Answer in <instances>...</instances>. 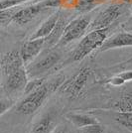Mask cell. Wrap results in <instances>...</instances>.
I'll use <instances>...</instances> for the list:
<instances>
[{"instance_id": "ba28073f", "label": "cell", "mask_w": 132, "mask_h": 133, "mask_svg": "<svg viewBox=\"0 0 132 133\" xmlns=\"http://www.w3.org/2000/svg\"><path fill=\"white\" fill-rule=\"evenodd\" d=\"M28 83V75L24 66L6 76L5 89L8 92H16L24 89Z\"/></svg>"}, {"instance_id": "7402d4cb", "label": "cell", "mask_w": 132, "mask_h": 133, "mask_svg": "<svg viewBox=\"0 0 132 133\" xmlns=\"http://www.w3.org/2000/svg\"><path fill=\"white\" fill-rule=\"evenodd\" d=\"M15 14V12L12 9H4V10H0V23L7 22L9 20H11L12 16Z\"/></svg>"}, {"instance_id": "9c48e42d", "label": "cell", "mask_w": 132, "mask_h": 133, "mask_svg": "<svg viewBox=\"0 0 132 133\" xmlns=\"http://www.w3.org/2000/svg\"><path fill=\"white\" fill-rule=\"evenodd\" d=\"M59 61H60V55L57 52H52L49 55H47V57H45L44 59L39 61L37 64L29 66L26 71L27 75L29 77H37L39 75L49 71L50 69H52L55 65H57Z\"/></svg>"}, {"instance_id": "4fadbf2b", "label": "cell", "mask_w": 132, "mask_h": 133, "mask_svg": "<svg viewBox=\"0 0 132 133\" xmlns=\"http://www.w3.org/2000/svg\"><path fill=\"white\" fill-rule=\"evenodd\" d=\"M55 126V116L51 113H46L32 126L29 133H51Z\"/></svg>"}, {"instance_id": "44dd1931", "label": "cell", "mask_w": 132, "mask_h": 133, "mask_svg": "<svg viewBox=\"0 0 132 133\" xmlns=\"http://www.w3.org/2000/svg\"><path fill=\"white\" fill-rule=\"evenodd\" d=\"M25 1H28V0H2V1H0V10L9 9V8L14 7L20 3H23Z\"/></svg>"}, {"instance_id": "ac0fdd59", "label": "cell", "mask_w": 132, "mask_h": 133, "mask_svg": "<svg viewBox=\"0 0 132 133\" xmlns=\"http://www.w3.org/2000/svg\"><path fill=\"white\" fill-rule=\"evenodd\" d=\"M100 2H101V0H77L76 9L78 12L87 13V12L93 10Z\"/></svg>"}, {"instance_id": "e0dca14e", "label": "cell", "mask_w": 132, "mask_h": 133, "mask_svg": "<svg viewBox=\"0 0 132 133\" xmlns=\"http://www.w3.org/2000/svg\"><path fill=\"white\" fill-rule=\"evenodd\" d=\"M116 122L121 126L125 127L127 130L132 132V111L129 112H118L115 116Z\"/></svg>"}, {"instance_id": "603a6c76", "label": "cell", "mask_w": 132, "mask_h": 133, "mask_svg": "<svg viewBox=\"0 0 132 133\" xmlns=\"http://www.w3.org/2000/svg\"><path fill=\"white\" fill-rule=\"evenodd\" d=\"M12 104H13V102H12L11 100L0 99V116L2 114H4L8 109H10Z\"/></svg>"}, {"instance_id": "8fae6325", "label": "cell", "mask_w": 132, "mask_h": 133, "mask_svg": "<svg viewBox=\"0 0 132 133\" xmlns=\"http://www.w3.org/2000/svg\"><path fill=\"white\" fill-rule=\"evenodd\" d=\"M0 65H1V69L4 72V75L8 76L12 72L22 68L24 64L20 56V52L12 51L10 53L6 54L5 56H3L0 62Z\"/></svg>"}, {"instance_id": "4316f807", "label": "cell", "mask_w": 132, "mask_h": 133, "mask_svg": "<svg viewBox=\"0 0 132 133\" xmlns=\"http://www.w3.org/2000/svg\"><path fill=\"white\" fill-rule=\"evenodd\" d=\"M0 62H1V58H0Z\"/></svg>"}, {"instance_id": "d4e9b609", "label": "cell", "mask_w": 132, "mask_h": 133, "mask_svg": "<svg viewBox=\"0 0 132 133\" xmlns=\"http://www.w3.org/2000/svg\"><path fill=\"white\" fill-rule=\"evenodd\" d=\"M51 133H69L67 128L64 126V125H58V126H55V128L53 129V131Z\"/></svg>"}, {"instance_id": "3957f363", "label": "cell", "mask_w": 132, "mask_h": 133, "mask_svg": "<svg viewBox=\"0 0 132 133\" xmlns=\"http://www.w3.org/2000/svg\"><path fill=\"white\" fill-rule=\"evenodd\" d=\"M60 4L61 0H44L37 4L30 5L26 8H23L19 11L15 12V14L12 16L11 21L18 25H25L28 22L32 21L35 17L39 15L42 11H44L45 9L55 8L60 6Z\"/></svg>"}, {"instance_id": "30bf717a", "label": "cell", "mask_w": 132, "mask_h": 133, "mask_svg": "<svg viewBox=\"0 0 132 133\" xmlns=\"http://www.w3.org/2000/svg\"><path fill=\"white\" fill-rule=\"evenodd\" d=\"M123 47H132V33L121 32L114 35L108 40H105V42L100 47V51L103 52Z\"/></svg>"}, {"instance_id": "83f0119b", "label": "cell", "mask_w": 132, "mask_h": 133, "mask_svg": "<svg viewBox=\"0 0 132 133\" xmlns=\"http://www.w3.org/2000/svg\"><path fill=\"white\" fill-rule=\"evenodd\" d=\"M131 133H132V132H131Z\"/></svg>"}, {"instance_id": "52a82bcc", "label": "cell", "mask_w": 132, "mask_h": 133, "mask_svg": "<svg viewBox=\"0 0 132 133\" xmlns=\"http://www.w3.org/2000/svg\"><path fill=\"white\" fill-rule=\"evenodd\" d=\"M45 46V39L28 40L20 49V56L24 65H29L40 54Z\"/></svg>"}, {"instance_id": "5b68a950", "label": "cell", "mask_w": 132, "mask_h": 133, "mask_svg": "<svg viewBox=\"0 0 132 133\" xmlns=\"http://www.w3.org/2000/svg\"><path fill=\"white\" fill-rule=\"evenodd\" d=\"M91 74V70L89 68H83L80 72L76 74L74 77L67 81L61 85L60 91L62 94H67L70 97H77L82 92L88 78Z\"/></svg>"}, {"instance_id": "277c9868", "label": "cell", "mask_w": 132, "mask_h": 133, "mask_svg": "<svg viewBox=\"0 0 132 133\" xmlns=\"http://www.w3.org/2000/svg\"><path fill=\"white\" fill-rule=\"evenodd\" d=\"M90 24V17L83 16L72 20L67 25L63 35L55 47H64L83 36Z\"/></svg>"}, {"instance_id": "d6986e66", "label": "cell", "mask_w": 132, "mask_h": 133, "mask_svg": "<svg viewBox=\"0 0 132 133\" xmlns=\"http://www.w3.org/2000/svg\"><path fill=\"white\" fill-rule=\"evenodd\" d=\"M78 133H106V131L104 127L97 122V123L89 124L82 128H78Z\"/></svg>"}, {"instance_id": "484cf974", "label": "cell", "mask_w": 132, "mask_h": 133, "mask_svg": "<svg viewBox=\"0 0 132 133\" xmlns=\"http://www.w3.org/2000/svg\"><path fill=\"white\" fill-rule=\"evenodd\" d=\"M129 31H131V32H132V28H130V29H129Z\"/></svg>"}, {"instance_id": "6da1fadb", "label": "cell", "mask_w": 132, "mask_h": 133, "mask_svg": "<svg viewBox=\"0 0 132 133\" xmlns=\"http://www.w3.org/2000/svg\"><path fill=\"white\" fill-rule=\"evenodd\" d=\"M63 83H64V77H59L49 83H44L38 89L27 94V96L17 106V112L24 115H29L34 113L44 103L49 94L55 91L57 89H59Z\"/></svg>"}, {"instance_id": "cb8c5ba5", "label": "cell", "mask_w": 132, "mask_h": 133, "mask_svg": "<svg viewBox=\"0 0 132 133\" xmlns=\"http://www.w3.org/2000/svg\"><path fill=\"white\" fill-rule=\"evenodd\" d=\"M118 77L123 81V83L130 82V81H132V71H126V72H121L118 75Z\"/></svg>"}, {"instance_id": "5bb4252c", "label": "cell", "mask_w": 132, "mask_h": 133, "mask_svg": "<svg viewBox=\"0 0 132 133\" xmlns=\"http://www.w3.org/2000/svg\"><path fill=\"white\" fill-rule=\"evenodd\" d=\"M66 22H65V18L63 16H60L58 22L56 24L55 28L53 29V31L51 32L48 37L45 38V45H47V47H55L57 43L59 42V40L61 39L62 35H63V32H64V29L67 25H65Z\"/></svg>"}, {"instance_id": "ffe728a7", "label": "cell", "mask_w": 132, "mask_h": 133, "mask_svg": "<svg viewBox=\"0 0 132 133\" xmlns=\"http://www.w3.org/2000/svg\"><path fill=\"white\" fill-rule=\"evenodd\" d=\"M44 79L45 78H35V79H32V81H29L27 83V84H26V87H25V89H24V94L27 95V94L32 92L36 89H38L40 85H42L45 83Z\"/></svg>"}, {"instance_id": "2e32d148", "label": "cell", "mask_w": 132, "mask_h": 133, "mask_svg": "<svg viewBox=\"0 0 132 133\" xmlns=\"http://www.w3.org/2000/svg\"><path fill=\"white\" fill-rule=\"evenodd\" d=\"M113 108L118 112H129L132 111V95L127 94L121 97L119 100L113 103Z\"/></svg>"}, {"instance_id": "7a4b0ae2", "label": "cell", "mask_w": 132, "mask_h": 133, "mask_svg": "<svg viewBox=\"0 0 132 133\" xmlns=\"http://www.w3.org/2000/svg\"><path fill=\"white\" fill-rule=\"evenodd\" d=\"M107 28L89 31L77 45L72 56V62H80L96 48L101 47L106 40Z\"/></svg>"}, {"instance_id": "7c38bea8", "label": "cell", "mask_w": 132, "mask_h": 133, "mask_svg": "<svg viewBox=\"0 0 132 133\" xmlns=\"http://www.w3.org/2000/svg\"><path fill=\"white\" fill-rule=\"evenodd\" d=\"M60 16H61L60 11H57V12H55L54 14H52V15L35 31V33H34L29 39L30 40L45 39L46 37H48L50 34H51V32L53 31V29L55 28L56 24L58 22Z\"/></svg>"}, {"instance_id": "9a60e30c", "label": "cell", "mask_w": 132, "mask_h": 133, "mask_svg": "<svg viewBox=\"0 0 132 133\" xmlns=\"http://www.w3.org/2000/svg\"><path fill=\"white\" fill-rule=\"evenodd\" d=\"M67 118L72 122L77 129L98 122L95 117L88 115V114H83V113H69V114H67Z\"/></svg>"}, {"instance_id": "8992f818", "label": "cell", "mask_w": 132, "mask_h": 133, "mask_svg": "<svg viewBox=\"0 0 132 133\" xmlns=\"http://www.w3.org/2000/svg\"><path fill=\"white\" fill-rule=\"evenodd\" d=\"M121 5L114 4L110 5L104 10L99 13L95 17L93 22H90L88 28L91 30H97V29H104L109 26L111 23H113L116 20V18L120 15L121 12Z\"/></svg>"}]
</instances>
